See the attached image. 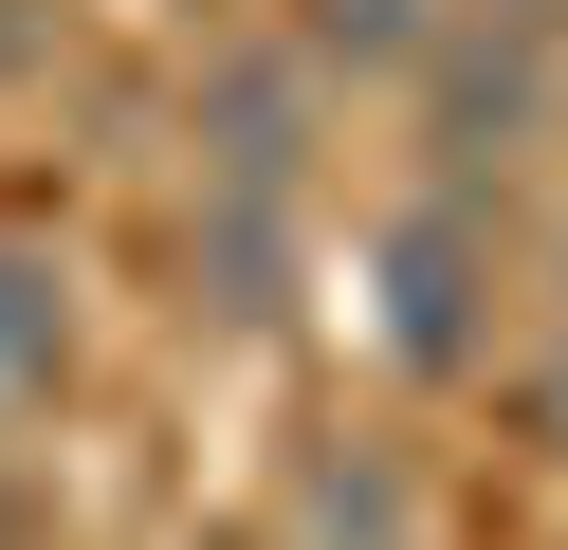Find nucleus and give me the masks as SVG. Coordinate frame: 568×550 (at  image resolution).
<instances>
[{
  "instance_id": "nucleus-1",
  "label": "nucleus",
  "mask_w": 568,
  "mask_h": 550,
  "mask_svg": "<svg viewBox=\"0 0 568 550\" xmlns=\"http://www.w3.org/2000/svg\"><path fill=\"white\" fill-rule=\"evenodd\" d=\"M422 92H440V147L477 166V147H514V129H550V0H495V19H440L422 37Z\"/></svg>"
},
{
  "instance_id": "nucleus-2",
  "label": "nucleus",
  "mask_w": 568,
  "mask_h": 550,
  "mask_svg": "<svg viewBox=\"0 0 568 550\" xmlns=\"http://www.w3.org/2000/svg\"><path fill=\"white\" fill-rule=\"evenodd\" d=\"M385 330H404V367H477V220L458 202L385 220Z\"/></svg>"
},
{
  "instance_id": "nucleus-3",
  "label": "nucleus",
  "mask_w": 568,
  "mask_h": 550,
  "mask_svg": "<svg viewBox=\"0 0 568 550\" xmlns=\"http://www.w3.org/2000/svg\"><path fill=\"white\" fill-rule=\"evenodd\" d=\"M55 386H74V276L38 239H0V422H38Z\"/></svg>"
},
{
  "instance_id": "nucleus-4",
  "label": "nucleus",
  "mask_w": 568,
  "mask_h": 550,
  "mask_svg": "<svg viewBox=\"0 0 568 550\" xmlns=\"http://www.w3.org/2000/svg\"><path fill=\"white\" fill-rule=\"evenodd\" d=\"M422 37H440V0H312L294 56H312V73H404Z\"/></svg>"
},
{
  "instance_id": "nucleus-5",
  "label": "nucleus",
  "mask_w": 568,
  "mask_h": 550,
  "mask_svg": "<svg viewBox=\"0 0 568 550\" xmlns=\"http://www.w3.org/2000/svg\"><path fill=\"white\" fill-rule=\"evenodd\" d=\"M531 422H550V440H568V349H550V367H531Z\"/></svg>"
},
{
  "instance_id": "nucleus-6",
  "label": "nucleus",
  "mask_w": 568,
  "mask_h": 550,
  "mask_svg": "<svg viewBox=\"0 0 568 550\" xmlns=\"http://www.w3.org/2000/svg\"><path fill=\"white\" fill-rule=\"evenodd\" d=\"M550 19H568V0H550Z\"/></svg>"
}]
</instances>
